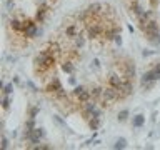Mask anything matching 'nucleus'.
<instances>
[{
  "instance_id": "4",
  "label": "nucleus",
  "mask_w": 160,
  "mask_h": 150,
  "mask_svg": "<svg viewBox=\"0 0 160 150\" xmlns=\"http://www.w3.org/2000/svg\"><path fill=\"white\" fill-rule=\"evenodd\" d=\"M143 82H153V80H157V78H160V68H158V65L155 67L153 70H150L148 73H145L143 75Z\"/></svg>"
},
{
  "instance_id": "3",
  "label": "nucleus",
  "mask_w": 160,
  "mask_h": 150,
  "mask_svg": "<svg viewBox=\"0 0 160 150\" xmlns=\"http://www.w3.org/2000/svg\"><path fill=\"white\" fill-rule=\"evenodd\" d=\"M130 17L150 43H160V25L157 20L158 0H125Z\"/></svg>"
},
{
  "instance_id": "1",
  "label": "nucleus",
  "mask_w": 160,
  "mask_h": 150,
  "mask_svg": "<svg viewBox=\"0 0 160 150\" xmlns=\"http://www.w3.org/2000/svg\"><path fill=\"white\" fill-rule=\"evenodd\" d=\"M60 0H7V37L17 48L28 47Z\"/></svg>"
},
{
  "instance_id": "2",
  "label": "nucleus",
  "mask_w": 160,
  "mask_h": 150,
  "mask_svg": "<svg viewBox=\"0 0 160 150\" xmlns=\"http://www.w3.org/2000/svg\"><path fill=\"white\" fill-rule=\"evenodd\" d=\"M83 32L90 42L97 45H110L120 42L122 23L113 5L107 2H95L77 12Z\"/></svg>"
}]
</instances>
